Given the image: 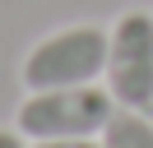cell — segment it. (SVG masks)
Masks as SVG:
<instances>
[{
	"label": "cell",
	"instance_id": "1",
	"mask_svg": "<svg viewBox=\"0 0 153 148\" xmlns=\"http://www.w3.org/2000/svg\"><path fill=\"white\" fill-rule=\"evenodd\" d=\"M111 116H116V97L97 83L42 88V92H28L19 102L14 130L28 144H37V139H102Z\"/></svg>",
	"mask_w": 153,
	"mask_h": 148
},
{
	"label": "cell",
	"instance_id": "2",
	"mask_svg": "<svg viewBox=\"0 0 153 148\" xmlns=\"http://www.w3.org/2000/svg\"><path fill=\"white\" fill-rule=\"evenodd\" d=\"M107 74V28L97 23H70L60 33L42 37L28 56H23V88H79V83H97Z\"/></svg>",
	"mask_w": 153,
	"mask_h": 148
},
{
	"label": "cell",
	"instance_id": "3",
	"mask_svg": "<svg viewBox=\"0 0 153 148\" xmlns=\"http://www.w3.org/2000/svg\"><path fill=\"white\" fill-rule=\"evenodd\" d=\"M107 92L125 111H149L153 102V14L125 9L107 28Z\"/></svg>",
	"mask_w": 153,
	"mask_h": 148
},
{
	"label": "cell",
	"instance_id": "4",
	"mask_svg": "<svg viewBox=\"0 0 153 148\" xmlns=\"http://www.w3.org/2000/svg\"><path fill=\"white\" fill-rule=\"evenodd\" d=\"M102 148H153V120L149 111H125L116 107V116L102 130Z\"/></svg>",
	"mask_w": 153,
	"mask_h": 148
},
{
	"label": "cell",
	"instance_id": "5",
	"mask_svg": "<svg viewBox=\"0 0 153 148\" xmlns=\"http://www.w3.org/2000/svg\"><path fill=\"white\" fill-rule=\"evenodd\" d=\"M28 148H102V139H37Z\"/></svg>",
	"mask_w": 153,
	"mask_h": 148
},
{
	"label": "cell",
	"instance_id": "6",
	"mask_svg": "<svg viewBox=\"0 0 153 148\" xmlns=\"http://www.w3.org/2000/svg\"><path fill=\"white\" fill-rule=\"evenodd\" d=\"M0 148H28V139L19 130H0Z\"/></svg>",
	"mask_w": 153,
	"mask_h": 148
},
{
	"label": "cell",
	"instance_id": "7",
	"mask_svg": "<svg viewBox=\"0 0 153 148\" xmlns=\"http://www.w3.org/2000/svg\"><path fill=\"white\" fill-rule=\"evenodd\" d=\"M149 120H153V102H149Z\"/></svg>",
	"mask_w": 153,
	"mask_h": 148
}]
</instances>
